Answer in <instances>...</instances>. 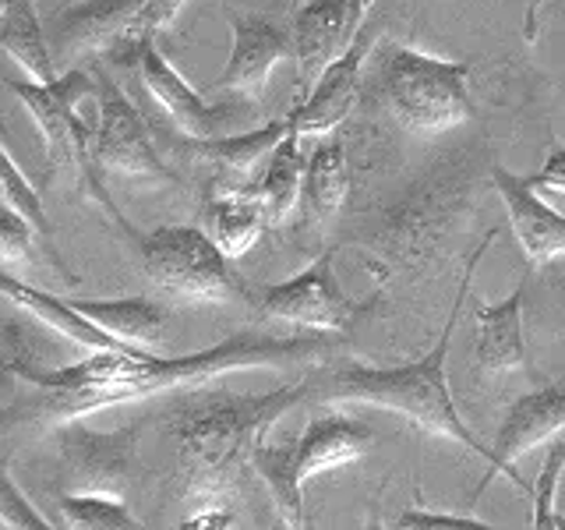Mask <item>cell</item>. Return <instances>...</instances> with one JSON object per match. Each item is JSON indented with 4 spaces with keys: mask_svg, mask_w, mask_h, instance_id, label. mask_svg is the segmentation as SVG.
<instances>
[{
    "mask_svg": "<svg viewBox=\"0 0 565 530\" xmlns=\"http://www.w3.org/2000/svg\"><path fill=\"white\" fill-rule=\"evenodd\" d=\"M335 343L322 336H269L237 332L223 343L184 358H156L152 350H93L85 361L43 371L29 361H11L8 371L29 393L0 411V432L14 428H64L71 421L99 414L106 406L149 400L170 389L205 385L230 371L247 368H297L332 361Z\"/></svg>",
    "mask_w": 565,
    "mask_h": 530,
    "instance_id": "6da1fadb",
    "label": "cell"
},
{
    "mask_svg": "<svg viewBox=\"0 0 565 530\" xmlns=\"http://www.w3.org/2000/svg\"><path fill=\"white\" fill-rule=\"evenodd\" d=\"M311 393L308 375L273 393H212L184 400L170 414V435L181 459V499L223 502L241 491L258 442L269 435L282 414Z\"/></svg>",
    "mask_w": 565,
    "mask_h": 530,
    "instance_id": "7a4b0ae2",
    "label": "cell"
},
{
    "mask_svg": "<svg viewBox=\"0 0 565 530\" xmlns=\"http://www.w3.org/2000/svg\"><path fill=\"white\" fill-rule=\"evenodd\" d=\"M494 234H499V230H491L488 241L477 244V252L467 258L463 279H459V294L452 300L446 329H441L431 353H424V358H417L411 364H396V368H367L361 361H347L343 368L322 371V375L315 371V375H308V382H311L308 396L322 400V403H367V406H379V411H393L411 424H417L420 432L446 435V438L459 442V446H467L470 453H477L491 467V446L477 438V432L463 421V414H459L456 403H452L446 358H449L452 332L459 322V311H463L473 269L491 247Z\"/></svg>",
    "mask_w": 565,
    "mask_h": 530,
    "instance_id": "3957f363",
    "label": "cell"
},
{
    "mask_svg": "<svg viewBox=\"0 0 565 530\" xmlns=\"http://www.w3.org/2000/svg\"><path fill=\"white\" fill-rule=\"evenodd\" d=\"M8 88L25 103V110L32 114L35 128L43 135L46 146V170H67L78 177V188L85 199H93L114 216L117 226H124L128 234H135L131 223L120 216V209L103 188V177L96 170L93 159V135L85 128V120L78 117V103L85 96H96V71L85 75L82 67H67L57 82H8Z\"/></svg>",
    "mask_w": 565,
    "mask_h": 530,
    "instance_id": "277c9868",
    "label": "cell"
},
{
    "mask_svg": "<svg viewBox=\"0 0 565 530\" xmlns=\"http://www.w3.org/2000/svg\"><path fill=\"white\" fill-rule=\"evenodd\" d=\"M382 93L403 128L441 135L473 117L470 64L441 61L414 46H388L382 53Z\"/></svg>",
    "mask_w": 565,
    "mask_h": 530,
    "instance_id": "5b68a950",
    "label": "cell"
},
{
    "mask_svg": "<svg viewBox=\"0 0 565 530\" xmlns=\"http://www.w3.org/2000/svg\"><path fill=\"white\" fill-rule=\"evenodd\" d=\"M141 273L177 305H230L247 287L202 226H159L138 237Z\"/></svg>",
    "mask_w": 565,
    "mask_h": 530,
    "instance_id": "8992f818",
    "label": "cell"
},
{
    "mask_svg": "<svg viewBox=\"0 0 565 530\" xmlns=\"http://www.w3.org/2000/svg\"><path fill=\"white\" fill-rule=\"evenodd\" d=\"M96 106L99 120L93 135V159L103 181L106 177H128V181L173 184V173L159 159L146 120L103 67H96Z\"/></svg>",
    "mask_w": 565,
    "mask_h": 530,
    "instance_id": "52a82bcc",
    "label": "cell"
},
{
    "mask_svg": "<svg viewBox=\"0 0 565 530\" xmlns=\"http://www.w3.org/2000/svg\"><path fill=\"white\" fill-rule=\"evenodd\" d=\"M258 308L262 315L276 318V322L308 326L318 332H347L361 315L375 308V297H367V300L347 297V290L340 287V279H335V269H332V252H326L294 279L265 287Z\"/></svg>",
    "mask_w": 565,
    "mask_h": 530,
    "instance_id": "ba28073f",
    "label": "cell"
},
{
    "mask_svg": "<svg viewBox=\"0 0 565 530\" xmlns=\"http://www.w3.org/2000/svg\"><path fill=\"white\" fill-rule=\"evenodd\" d=\"M61 453V491H96L120 495L138 459V424L117 432H93L85 424L71 421L57 428Z\"/></svg>",
    "mask_w": 565,
    "mask_h": 530,
    "instance_id": "9c48e42d",
    "label": "cell"
},
{
    "mask_svg": "<svg viewBox=\"0 0 565 530\" xmlns=\"http://www.w3.org/2000/svg\"><path fill=\"white\" fill-rule=\"evenodd\" d=\"M131 61L138 64L141 85L149 88V96L159 103V110L167 114V120L181 131L188 141L199 138H216L223 120L230 117V106H209L194 88L184 82V75L177 71L156 46V32H141L131 40Z\"/></svg>",
    "mask_w": 565,
    "mask_h": 530,
    "instance_id": "30bf717a",
    "label": "cell"
},
{
    "mask_svg": "<svg viewBox=\"0 0 565 530\" xmlns=\"http://www.w3.org/2000/svg\"><path fill=\"white\" fill-rule=\"evenodd\" d=\"M558 432H565V385H547V389H534V393L520 396L505 411L499 435L491 442V467L481 488L491 485L494 474H505L512 485L530 495V485L516 470V459L534 446H541V442H552ZM481 488L473 491V499L481 495Z\"/></svg>",
    "mask_w": 565,
    "mask_h": 530,
    "instance_id": "8fae6325",
    "label": "cell"
},
{
    "mask_svg": "<svg viewBox=\"0 0 565 530\" xmlns=\"http://www.w3.org/2000/svg\"><path fill=\"white\" fill-rule=\"evenodd\" d=\"M146 0H71V8L53 22L61 67L96 61L120 43H131Z\"/></svg>",
    "mask_w": 565,
    "mask_h": 530,
    "instance_id": "7c38bea8",
    "label": "cell"
},
{
    "mask_svg": "<svg viewBox=\"0 0 565 530\" xmlns=\"http://www.w3.org/2000/svg\"><path fill=\"white\" fill-rule=\"evenodd\" d=\"M230 29H234V50H230V61L223 75L212 82V88L258 103L265 85H269L273 67L294 53V35L273 25L269 18L255 14H230Z\"/></svg>",
    "mask_w": 565,
    "mask_h": 530,
    "instance_id": "4fadbf2b",
    "label": "cell"
},
{
    "mask_svg": "<svg viewBox=\"0 0 565 530\" xmlns=\"http://www.w3.org/2000/svg\"><path fill=\"white\" fill-rule=\"evenodd\" d=\"M371 43H375V32L361 29L350 40V46L340 53V57H335L322 71V78L311 85V93L297 96V103L290 106V110H294L300 138L329 135L332 128H340V120H347V114L353 110V103H358L361 67H364V57H367Z\"/></svg>",
    "mask_w": 565,
    "mask_h": 530,
    "instance_id": "5bb4252c",
    "label": "cell"
},
{
    "mask_svg": "<svg viewBox=\"0 0 565 530\" xmlns=\"http://www.w3.org/2000/svg\"><path fill=\"white\" fill-rule=\"evenodd\" d=\"M491 184L509 212L512 234H516L530 269H541V265L562 258L565 255V216H558L552 205L541 202V191L534 188V181H530V177H516L505 167H494Z\"/></svg>",
    "mask_w": 565,
    "mask_h": 530,
    "instance_id": "9a60e30c",
    "label": "cell"
},
{
    "mask_svg": "<svg viewBox=\"0 0 565 530\" xmlns=\"http://www.w3.org/2000/svg\"><path fill=\"white\" fill-rule=\"evenodd\" d=\"M350 0H308L294 14V57H297V88L300 96L311 93V85L322 78V71L340 57L358 35Z\"/></svg>",
    "mask_w": 565,
    "mask_h": 530,
    "instance_id": "2e32d148",
    "label": "cell"
},
{
    "mask_svg": "<svg viewBox=\"0 0 565 530\" xmlns=\"http://www.w3.org/2000/svg\"><path fill=\"white\" fill-rule=\"evenodd\" d=\"M294 128V110L287 117H279L265 128H255L247 135H230V138H199L191 141L188 149H194V156L209 159L216 167V184L220 191H244V194H255L258 184L255 177L262 170V163H269L273 149L279 146V138Z\"/></svg>",
    "mask_w": 565,
    "mask_h": 530,
    "instance_id": "e0dca14e",
    "label": "cell"
},
{
    "mask_svg": "<svg viewBox=\"0 0 565 530\" xmlns=\"http://www.w3.org/2000/svg\"><path fill=\"white\" fill-rule=\"evenodd\" d=\"M375 446V432L350 414H322L311 417L308 428L294 438V467L297 481L308 485L311 477L329 474L335 467L358 464Z\"/></svg>",
    "mask_w": 565,
    "mask_h": 530,
    "instance_id": "ac0fdd59",
    "label": "cell"
},
{
    "mask_svg": "<svg viewBox=\"0 0 565 530\" xmlns=\"http://www.w3.org/2000/svg\"><path fill=\"white\" fill-rule=\"evenodd\" d=\"M0 297H8L14 308L29 311V318H35V322H43V326L53 329V332H61L67 343L85 347L88 353H93V350H128V353H135V350H149V347H131V343L117 340V336H110L106 329H99V326L93 322V318H85L75 305H71V300L35 290V287H29L25 279H18V276L8 273V269H0Z\"/></svg>",
    "mask_w": 565,
    "mask_h": 530,
    "instance_id": "d6986e66",
    "label": "cell"
},
{
    "mask_svg": "<svg viewBox=\"0 0 565 530\" xmlns=\"http://www.w3.org/2000/svg\"><path fill=\"white\" fill-rule=\"evenodd\" d=\"M350 194V163L340 138L318 141V149L308 156L305 184H300V234H326L332 220L343 212V202Z\"/></svg>",
    "mask_w": 565,
    "mask_h": 530,
    "instance_id": "ffe728a7",
    "label": "cell"
},
{
    "mask_svg": "<svg viewBox=\"0 0 565 530\" xmlns=\"http://www.w3.org/2000/svg\"><path fill=\"white\" fill-rule=\"evenodd\" d=\"M523 300L526 287L516 283L505 300L473 311V361L488 375H505V371H520L526 364Z\"/></svg>",
    "mask_w": 565,
    "mask_h": 530,
    "instance_id": "44dd1931",
    "label": "cell"
},
{
    "mask_svg": "<svg viewBox=\"0 0 565 530\" xmlns=\"http://www.w3.org/2000/svg\"><path fill=\"white\" fill-rule=\"evenodd\" d=\"M202 230L216 241V247L230 262H237L258 244V237L269 230V223H265L262 202L255 194L209 188L202 202Z\"/></svg>",
    "mask_w": 565,
    "mask_h": 530,
    "instance_id": "7402d4cb",
    "label": "cell"
},
{
    "mask_svg": "<svg viewBox=\"0 0 565 530\" xmlns=\"http://www.w3.org/2000/svg\"><path fill=\"white\" fill-rule=\"evenodd\" d=\"M0 50L25 71L29 82H57L61 67L53 61L50 43L43 35L40 14H35V0H11L0 11Z\"/></svg>",
    "mask_w": 565,
    "mask_h": 530,
    "instance_id": "603a6c76",
    "label": "cell"
},
{
    "mask_svg": "<svg viewBox=\"0 0 565 530\" xmlns=\"http://www.w3.org/2000/svg\"><path fill=\"white\" fill-rule=\"evenodd\" d=\"M305 167L308 159L300 152V131H297V120L294 128L279 138V146L273 149L269 163L262 170V181L255 199L262 202L265 212V223L269 226H282L290 220V212L300 202V184H305Z\"/></svg>",
    "mask_w": 565,
    "mask_h": 530,
    "instance_id": "cb8c5ba5",
    "label": "cell"
},
{
    "mask_svg": "<svg viewBox=\"0 0 565 530\" xmlns=\"http://www.w3.org/2000/svg\"><path fill=\"white\" fill-rule=\"evenodd\" d=\"M85 318H93L117 340L131 347H156L167 336V311L149 297H120V300H71Z\"/></svg>",
    "mask_w": 565,
    "mask_h": 530,
    "instance_id": "d4e9b609",
    "label": "cell"
},
{
    "mask_svg": "<svg viewBox=\"0 0 565 530\" xmlns=\"http://www.w3.org/2000/svg\"><path fill=\"white\" fill-rule=\"evenodd\" d=\"M252 470L269 488L279 523L282 527H305V485L297 481L294 467V438H273V432L258 442L252 456Z\"/></svg>",
    "mask_w": 565,
    "mask_h": 530,
    "instance_id": "484cf974",
    "label": "cell"
},
{
    "mask_svg": "<svg viewBox=\"0 0 565 530\" xmlns=\"http://www.w3.org/2000/svg\"><path fill=\"white\" fill-rule=\"evenodd\" d=\"M0 199H4V205L14 209L18 216H25V220H29V226L35 230V237H40V244H43L46 258H50L53 265H57V269H61L71 283H75V276H71V273L64 269L57 244H53V226H50V220H46V209H43V202H40V194H35V188L22 177V170L14 167V159L4 152V146H0Z\"/></svg>",
    "mask_w": 565,
    "mask_h": 530,
    "instance_id": "4316f807",
    "label": "cell"
},
{
    "mask_svg": "<svg viewBox=\"0 0 565 530\" xmlns=\"http://www.w3.org/2000/svg\"><path fill=\"white\" fill-rule=\"evenodd\" d=\"M64 527L75 530H138L141 520L120 502V495H96V491H61L57 495Z\"/></svg>",
    "mask_w": 565,
    "mask_h": 530,
    "instance_id": "83f0119b",
    "label": "cell"
},
{
    "mask_svg": "<svg viewBox=\"0 0 565 530\" xmlns=\"http://www.w3.org/2000/svg\"><path fill=\"white\" fill-rule=\"evenodd\" d=\"M562 474H565V442L552 438V449H547V456H544L537 485L530 488V502H534L530 527H534V530H565V520L558 517V509H555V491H558Z\"/></svg>",
    "mask_w": 565,
    "mask_h": 530,
    "instance_id": "f1b7e54d",
    "label": "cell"
},
{
    "mask_svg": "<svg viewBox=\"0 0 565 530\" xmlns=\"http://www.w3.org/2000/svg\"><path fill=\"white\" fill-rule=\"evenodd\" d=\"M35 244H40V237H35V230L29 226L25 216H18L14 209L0 205V269H25V265H32V255H35Z\"/></svg>",
    "mask_w": 565,
    "mask_h": 530,
    "instance_id": "f546056e",
    "label": "cell"
},
{
    "mask_svg": "<svg viewBox=\"0 0 565 530\" xmlns=\"http://www.w3.org/2000/svg\"><path fill=\"white\" fill-rule=\"evenodd\" d=\"M0 523L11 530H50L53 523L14 488L11 474L0 467Z\"/></svg>",
    "mask_w": 565,
    "mask_h": 530,
    "instance_id": "4dcf8cb0",
    "label": "cell"
},
{
    "mask_svg": "<svg viewBox=\"0 0 565 530\" xmlns=\"http://www.w3.org/2000/svg\"><path fill=\"white\" fill-rule=\"evenodd\" d=\"M388 527L393 530H488L484 520L456 517V512H431V509H403Z\"/></svg>",
    "mask_w": 565,
    "mask_h": 530,
    "instance_id": "1f68e13d",
    "label": "cell"
},
{
    "mask_svg": "<svg viewBox=\"0 0 565 530\" xmlns=\"http://www.w3.org/2000/svg\"><path fill=\"white\" fill-rule=\"evenodd\" d=\"M188 8V0H146V8L138 14V25H135V35L141 32H159L177 22V14ZM131 35V40H135Z\"/></svg>",
    "mask_w": 565,
    "mask_h": 530,
    "instance_id": "d6a6232c",
    "label": "cell"
},
{
    "mask_svg": "<svg viewBox=\"0 0 565 530\" xmlns=\"http://www.w3.org/2000/svg\"><path fill=\"white\" fill-rule=\"evenodd\" d=\"M184 530H230V527H237V512L223 506V502H205L191 512L188 520H181Z\"/></svg>",
    "mask_w": 565,
    "mask_h": 530,
    "instance_id": "836d02e7",
    "label": "cell"
},
{
    "mask_svg": "<svg viewBox=\"0 0 565 530\" xmlns=\"http://www.w3.org/2000/svg\"><path fill=\"white\" fill-rule=\"evenodd\" d=\"M537 191H562L565 194V146H552L544 159V170L530 177Z\"/></svg>",
    "mask_w": 565,
    "mask_h": 530,
    "instance_id": "e575fe53",
    "label": "cell"
},
{
    "mask_svg": "<svg viewBox=\"0 0 565 530\" xmlns=\"http://www.w3.org/2000/svg\"><path fill=\"white\" fill-rule=\"evenodd\" d=\"M544 4H547V0H526V14H523V40H526V46H534L537 35H541Z\"/></svg>",
    "mask_w": 565,
    "mask_h": 530,
    "instance_id": "d590c367",
    "label": "cell"
},
{
    "mask_svg": "<svg viewBox=\"0 0 565 530\" xmlns=\"http://www.w3.org/2000/svg\"><path fill=\"white\" fill-rule=\"evenodd\" d=\"M350 4H353V22H358V29H364V18H367V11H371L375 0H350Z\"/></svg>",
    "mask_w": 565,
    "mask_h": 530,
    "instance_id": "8d00e7d4",
    "label": "cell"
},
{
    "mask_svg": "<svg viewBox=\"0 0 565 530\" xmlns=\"http://www.w3.org/2000/svg\"><path fill=\"white\" fill-rule=\"evenodd\" d=\"M8 4H11V0H0V11H4V8H8Z\"/></svg>",
    "mask_w": 565,
    "mask_h": 530,
    "instance_id": "74e56055",
    "label": "cell"
},
{
    "mask_svg": "<svg viewBox=\"0 0 565 530\" xmlns=\"http://www.w3.org/2000/svg\"><path fill=\"white\" fill-rule=\"evenodd\" d=\"M0 205H4V199H0Z\"/></svg>",
    "mask_w": 565,
    "mask_h": 530,
    "instance_id": "f35d334b",
    "label": "cell"
}]
</instances>
